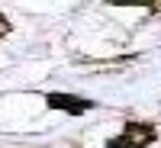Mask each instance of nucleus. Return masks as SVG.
I'll use <instances>...</instances> for the list:
<instances>
[{
    "mask_svg": "<svg viewBox=\"0 0 161 148\" xmlns=\"http://www.w3.org/2000/svg\"><path fill=\"white\" fill-rule=\"evenodd\" d=\"M158 142V129L152 123H126L119 135L106 139V148H148Z\"/></svg>",
    "mask_w": 161,
    "mask_h": 148,
    "instance_id": "1",
    "label": "nucleus"
},
{
    "mask_svg": "<svg viewBox=\"0 0 161 148\" xmlns=\"http://www.w3.org/2000/svg\"><path fill=\"white\" fill-rule=\"evenodd\" d=\"M45 106L48 110H61L68 116H84L87 110H93V100L74 97V93H45Z\"/></svg>",
    "mask_w": 161,
    "mask_h": 148,
    "instance_id": "2",
    "label": "nucleus"
},
{
    "mask_svg": "<svg viewBox=\"0 0 161 148\" xmlns=\"http://www.w3.org/2000/svg\"><path fill=\"white\" fill-rule=\"evenodd\" d=\"M106 3H110V7H155L158 3V0H106Z\"/></svg>",
    "mask_w": 161,
    "mask_h": 148,
    "instance_id": "3",
    "label": "nucleus"
},
{
    "mask_svg": "<svg viewBox=\"0 0 161 148\" xmlns=\"http://www.w3.org/2000/svg\"><path fill=\"white\" fill-rule=\"evenodd\" d=\"M7 32H10V19H7V16H3V13H0V39H3V36H7Z\"/></svg>",
    "mask_w": 161,
    "mask_h": 148,
    "instance_id": "4",
    "label": "nucleus"
}]
</instances>
